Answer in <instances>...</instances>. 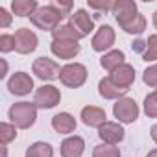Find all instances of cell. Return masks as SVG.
Returning a JSON list of instances; mask_svg holds the SVG:
<instances>
[{
	"label": "cell",
	"mask_w": 157,
	"mask_h": 157,
	"mask_svg": "<svg viewBox=\"0 0 157 157\" xmlns=\"http://www.w3.org/2000/svg\"><path fill=\"white\" fill-rule=\"evenodd\" d=\"M17 137V128L13 124H8V122H2L0 124V140L6 146L8 142H11L13 139Z\"/></svg>",
	"instance_id": "26"
},
{
	"label": "cell",
	"mask_w": 157,
	"mask_h": 157,
	"mask_svg": "<svg viewBox=\"0 0 157 157\" xmlns=\"http://www.w3.org/2000/svg\"><path fill=\"white\" fill-rule=\"evenodd\" d=\"M109 80H111L115 85L122 87V89H129V85L135 82V68H133L131 65L124 63V65L117 67V68L111 72Z\"/></svg>",
	"instance_id": "14"
},
{
	"label": "cell",
	"mask_w": 157,
	"mask_h": 157,
	"mask_svg": "<svg viewBox=\"0 0 157 157\" xmlns=\"http://www.w3.org/2000/svg\"><path fill=\"white\" fill-rule=\"evenodd\" d=\"M52 37H54V41H80V39H83L70 22L63 24V26H57L52 32Z\"/></svg>",
	"instance_id": "21"
},
{
	"label": "cell",
	"mask_w": 157,
	"mask_h": 157,
	"mask_svg": "<svg viewBox=\"0 0 157 157\" xmlns=\"http://www.w3.org/2000/svg\"><path fill=\"white\" fill-rule=\"evenodd\" d=\"M50 50L59 59H72V57H76L80 54L82 46H80L78 41H52Z\"/></svg>",
	"instance_id": "11"
},
{
	"label": "cell",
	"mask_w": 157,
	"mask_h": 157,
	"mask_svg": "<svg viewBox=\"0 0 157 157\" xmlns=\"http://www.w3.org/2000/svg\"><path fill=\"white\" fill-rule=\"evenodd\" d=\"M129 89H122V87H118V85H115L109 78H104V80H100V83H98V93H100V96L102 98H105V100H115V98H124V94L128 93Z\"/></svg>",
	"instance_id": "17"
},
{
	"label": "cell",
	"mask_w": 157,
	"mask_h": 157,
	"mask_svg": "<svg viewBox=\"0 0 157 157\" xmlns=\"http://www.w3.org/2000/svg\"><path fill=\"white\" fill-rule=\"evenodd\" d=\"M15 50V35H10V33H2L0 35V52H11Z\"/></svg>",
	"instance_id": "29"
},
{
	"label": "cell",
	"mask_w": 157,
	"mask_h": 157,
	"mask_svg": "<svg viewBox=\"0 0 157 157\" xmlns=\"http://www.w3.org/2000/svg\"><path fill=\"white\" fill-rule=\"evenodd\" d=\"M82 120L85 126L89 128H100L102 124H105V111L102 107H96V105H87L82 109Z\"/></svg>",
	"instance_id": "16"
},
{
	"label": "cell",
	"mask_w": 157,
	"mask_h": 157,
	"mask_svg": "<svg viewBox=\"0 0 157 157\" xmlns=\"http://www.w3.org/2000/svg\"><path fill=\"white\" fill-rule=\"evenodd\" d=\"M98 137L102 139L104 144L117 146L118 142L124 140V128L118 122H105L98 128Z\"/></svg>",
	"instance_id": "10"
},
{
	"label": "cell",
	"mask_w": 157,
	"mask_h": 157,
	"mask_svg": "<svg viewBox=\"0 0 157 157\" xmlns=\"http://www.w3.org/2000/svg\"><path fill=\"white\" fill-rule=\"evenodd\" d=\"M37 46H39V39L32 30L21 28L15 32V50L19 54H32Z\"/></svg>",
	"instance_id": "7"
},
{
	"label": "cell",
	"mask_w": 157,
	"mask_h": 157,
	"mask_svg": "<svg viewBox=\"0 0 157 157\" xmlns=\"http://www.w3.org/2000/svg\"><path fill=\"white\" fill-rule=\"evenodd\" d=\"M150 133H151V139H153V142L157 144V124H153V126H151Z\"/></svg>",
	"instance_id": "34"
},
{
	"label": "cell",
	"mask_w": 157,
	"mask_h": 157,
	"mask_svg": "<svg viewBox=\"0 0 157 157\" xmlns=\"http://www.w3.org/2000/svg\"><path fill=\"white\" fill-rule=\"evenodd\" d=\"M144 61H155L157 59V35H150L146 39V50L142 54Z\"/></svg>",
	"instance_id": "25"
},
{
	"label": "cell",
	"mask_w": 157,
	"mask_h": 157,
	"mask_svg": "<svg viewBox=\"0 0 157 157\" xmlns=\"http://www.w3.org/2000/svg\"><path fill=\"white\" fill-rule=\"evenodd\" d=\"M10 120L19 129H28L37 120V105L30 102H17L10 107Z\"/></svg>",
	"instance_id": "1"
},
{
	"label": "cell",
	"mask_w": 157,
	"mask_h": 157,
	"mask_svg": "<svg viewBox=\"0 0 157 157\" xmlns=\"http://www.w3.org/2000/svg\"><path fill=\"white\" fill-rule=\"evenodd\" d=\"M59 80L63 85H67L70 89H78L87 82V68L82 63H68V65L61 67Z\"/></svg>",
	"instance_id": "3"
},
{
	"label": "cell",
	"mask_w": 157,
	"mask_h": 157,
	"mask_svg": "<svg viewBox=\"0 0 157 157\" xmlns=\"http://www.w3.org/2000/svg\"><path fill=\"white\" fill-rule=\"evenodd\" d=\"M133 50H135V52L144 54V50H146V41H140V39H139V41H135V43H133Z\"/></svg>",
	"instance_id": "33"
},
{
	"label": "cell",
	"mask_w": 157,
	"mask_h": 157,
	"mask_svg": "<svg viewBox=\"0 0 157 157\" xmlns=\"http://www.w3.org/2000/svg\"><path fill=\"white\" fill-rule=\"evenodd\" d=\"M85 151V140L78 135L67 137L61 142V157H82Z\"/></svg>",
	"instance_id": "15"
},
{
	"label": "cell",
	"mask_w": 157,
	"mask_h": 157,
	"mask_svg": "<svg viewBox=\"0 0 157 157\" xmlns=\"http://www.w3.org/2000/svg\"><path fill=\"white\" fill-rule=\"evenodd\" d=\"M26 157H54V148L48 142H33L26 150Z\"/></svg>",
	"instance_id": "23"
},
{
	"label": "cell",
	"mask_w": 157,
	"mask_h": 157,
	"mask_svg": "<svg viewBox=\"0 0 157 157\" xmlns=\"http://www.w3.org/2000/svg\"><path fill=\"white\" fill-rule=\"evenodd\" d=\"M8 89H10V93H13L17 96L30 94L32 89H33V80H32V76L26 74V72H15L8 80Z\"/></svg>",
	"instance_id": "8"
},
{
	"label": "cell",
	"mask_w": 157,
	"mask_h": 157,
	"mask_svg": "<svg viewBox=\"0 0 157 157\" xmlns=\"http://www.w3.org/2000/svg\"><path fill=\"white\" fill-rule=\"evenodd\" d=\"M39 10L37 0H13L11 2V11L17 17H32Z\"/></svg>",
	"instance_id": "19"
},
{
	"label": "cell",
	"mask_w": 157,
	"mask_h": 157,
	"mask_svg": "<svg viewBox=\"0 0 157 157\" xmlns=\"http://www.w3.org/2000/svg\"><path fill=\"white\" fill-rule=\"evenodd\" d=\"M120 28H122L126 33H135V35H139V33H142V32L146 30V17H144L142 13H137L129 22L122 24Z\"/></svg>",
	"instance_id": "22"
},
{
	"label": "cell",
	"mask_w": 157,
	"mask_h": 157,
	"mask_svg": "<svg viewBox=\"0 0 157 157\" xmlns=\"http://www.w3.org/2000/svg\"><path fill=\"white\" fill-rule=\"evenodd\" d=\"M113 6H115V2H111V0H104V2L91 0V2H89V8L98 10V11H109V10H113Z\"/></svg>",
	"instance_id": "30"
},
{
	"label": "cell",
	"mask_w": 157,
	"mask_h": 157,
	"mask_svg": "<svg viewBox=\"0 0 157 157\" xmlns=\"http://www.w3.org/2000/svg\"><path fill=\"white\" fill-rule=\"evenodd\" d=\"M11 24V15L6 8H0V28H8Z\"/></svg>",
	"instance_id": "31"
},
{
	"label": "cell",
	"mask_w": 157,
	"mask_h": 157,
	"mask_svg": "<svg viewBox=\"0 0 157 157\" xmlns=\"http://www.w3.org/2000/svg\"><path fill=\"white\" fill-rule=\"evenodd\" d=\"M124 59H126V56H124V52H122V50H109L107 54H104V56H102L100 65H102L105 70L113 72L117 67L124 65Z\"/></svg>",
	"instance_id": "20"
},
{
	"label": "cell",
	"mask_w": 157,
	"mask_h": 157,
	"mask_svg": "<svg viewBox=\"0 0 157 157\" xmlns=\"http://www.w3.org/2000/svg\"><path fill=\"white\" fill-rule=\"evenodd\" d=\"M146 157H157V148H155V150H151V151H150Z\"/></svg>",
	"instance_id": "35"
},
{
	"label": "cell",
	"mask_w": 157,
	"mask_h": 157,
	"mask_svg": "<svg viewBox=\"0 0 157 157\" xmlns=\"http://www.w3.org/2000/svg\"><path fill=\"white\" fill-rule=\"evenodd\" d=\"M153 26H155V30H157V11L153 13Z\"/></svg>",
	"instance_id": "36"
},
{
	"label": "cell",
	"mask_w": 157,
	"mask_h": 157,
	"mask_svg": "<svg viewBox=\"0 0 157 157\" xmlns=\"http://www.w3.org/2000/svg\"><path fill=\"white\" fill-rule=\"evenodd\" d=\"M52 128L61 135H68L76 129V118L70 113H57L52 118Z\"/></svg>",
	"instance_id": "18"
},
{
	"label": "cell",
	"mask_w": 157,
	"mask_h": 157,
	"mask_svg": "<svg viewBox=\"0 0 157 157\" xmlns=\"http://www.w3.org/2000/svg\"><path fill=\"white\" fill-rule=\"evenodd\" d=\"M113 44H115V30H113L109 24L100 26L98 32L94 33L93 41H91L93 50H94V52H105V50H109Z\"/></svg>",
	"instance_id": "9"
},
{
	"label": "cell",
	"mask_w": 157,
	"mask_h": 157,
	"mask_svg": "<svg viewBox=\"0 0 157 157\" xmlns=\"http://www.w3.org/2000/svg\"><path fill=\"white\" fill-rule=\"evenodd\" d=\"M70 24L76 28V32L82 37H87L93 30H94V21L93 17L85 11V10H78L70 15Z\"/></svg>",
	"instance_id": "13"
},
{
	"label": "cell",
	"mask_w": 157,
	"mask_h": 157,
	"mask_svg": "<svg viewBox=\"0 0 157 157\" xmlns=\"http://www.w3.org/2000/svg\"><path fill=\"white\" fill-rule=\"evenodd\" d=\"M111 11H113L117 22L122 26V24L129 22L137 15V4L133 2V0H117Z\"/></svg>",
	"instance_id": "12"
},
{
	"label": "cell",
	"mask_w": 157,
	"mask_h": 157,
	"mask_svg": "<svg viewBox=\"0 0 157 157\" xmlns=\"http://www.w3.org/2000/svg\"><path fill=\"white\" fill-rule=\"evenodd\" d=\"M52 4H54V6L63 13V17H65V15H68V13H70V10H72V2H52Z\"/></svg>",
	"instance_id": "32"
},
{
	"label": "cell",
	"mask_w": 157,
	"mask_h": 157,
	"mask_svg": "<svg viewBox=\"0 0 157 157\" xmlns=\"http://www.w3.org/2000/svg\"><path fill=\"white\" fill-rule=\"evenodd\" d=\"M30 21L33 22V26H37L39 30H46V32H54L59 22L63 21V13L54 6V4H46V6H39V10L30 17Z\"/></svg>",
	"instance_id": "2"
},
{
	"label": "cell",
	"mask_w": 157,
	"mask_h": 157,
	"mask_svg": "<svg viewBox=\"0 0 157 157\" xmlns=\"http://www.w3.org/2000/svg\"><path fill=\"white\" fill-rule=\"evenodd\" d=\"M142 82L150 87H157V65H151L144 70V76H142Z\"/></svg>",
	"instance_id": "28"
},
{
	"label": "cell",
	"mask_w": 157,
	"mask_h": 157,
	"mask_svg": "<svg viewBox=\"0 0 157 157\" xmlns=\"http://www.w3.org/2000/svg\"><path fill=\"white\" fill-rule=\"evenodd\" d=\"M93 157H120V150L113 144H98L93 150Z\"/></svg>",
	"instance_id": "24"
},
{
	"label": "cell",
	"mask_w": 157,
	"mask_h": 157,
	"mask_svg": "<svg viewBox=\"0 0 157 157\" xmlns=\"http://www.w3.org/2000/svg\"><path fill=\"white\" fill-rule=\"evenodd\" d=\"M113 115L122 124H133L139 118V105L133 98H120L113 105Z\"/></svg>",
	"instance_id": "4"
},
{
	"label": "cell",
	"mask_w": 157,
	"mask_h": 157,
	"mask_svg": "<svg viewBox=\"0 0 157 157\" xmlns=\"http://www.w3.org/2000/svg\"><path fill=\"white\" fill-rule=\"evenodd\" d=\"M144 113L150 118H157V96L153 93L144 98Z\"/></svg>",
	"instance_id": "27"
},
{
	"label": "cell",
	"mask_w": 157,
	"mask_h": 157,
	"mask_svg": "<svg viewBox=\"0 0 157 157\" xmlns=\"http://www.w3.org/2000/svg\"><path fill=\"white\" fill-rule=\"evenodd\" d=\"M61 100V93L57 87L54 85H41L37 91H35V98H33V104L39 107V109H52L59 104Z\"/></svg>",
	"instance_id": "6"
},
{
	"label": "cell",
	"mask_w": 157,
	"mask_h": 157,
	"mask_svg": "<svg viewBox=\"0 0 157 157\" xmlns=\"http://www.w3.org/2000/svg\"><path fill=\"white\" fill-rule=\"evenodd\" d=\"M153 94H155V96H157V89H155V93H153Z\"/></svg>",
	"instance_id": "37"
},
{
	"label": "cell",
	"mask_w": 157,
	"mask_h": 157,
	"mask_svg": "<svg viewBox=\"0 0 157 157\" xmlns=\"http://www.w3.org/2000/svg\"><path fill=\"white\" fill-rule=\"evenodd\" d=\"M32 70L33 74L43 82H52V80H57L59 74H61V68H59V63H56L54 59L50 57H37L32 65Z\"/></svg>",
	"instance_id": "5"
}]
</instances>
